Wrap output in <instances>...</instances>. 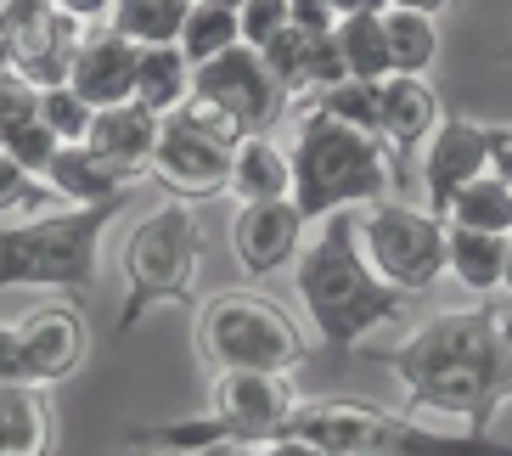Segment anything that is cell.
Returning <instances> with one entry per match:
<instances>
[{"label": "cell", "mask_w": 512, "mask_h": 456, "mask_svg": "<svg viewBox=\"0 0 512 456\" xmlns=\"http://www.w3.org/2000/svg\"><path fill=\"white\" fill-rule=\"evenodd\" d=\"M383 23H389L394 74L428 79V68L439 62V17H422V12H400V6H389V12H383Z\"/></svg>", "instance_id": "obj_25"}, {"label": "cell", "mask_w": 512, "mask_h": 456, "mask_svg": "<svg viewBox=\"0 0 512 456\" xmlns=\"http://www.w3.org/2000/svg\"><path fill=\"white\" fill-rule=\"evenodd\" d=\"M439 124H445V107H439V91L428 85V79L389 74L383 85H377V141L389 147L400 181H406L411 152L428 147Z\"/></svg>", "instance_id": "obj_16"}, {"label": "cell", "mask_w": 512, "mask_h": 456, "mask_svg": "<svg viewBox=\"0 0 512 456\" xmlns=\"http://www.w3.org/2000/svg\"><path fill=\"white\" fill-rule=\"evenodd\" d=\"M6 74H17V68H12V34L0 29V79H6Z\"/></svg>", "instance_id": "obj_42"}, {"label": "cell", "mask_w": 512, "mask_h": 456, "mask_svg": "<svg viewBox=\"0 0 512 456\" xmlns=\"http://www.w3.org/2000/svg\"><path fill=\"white\" fill-rule=\"evenodd\" d=\"M501 288H507V293H512V248H507V282H501Z\"/></svg>", "instance_id": "obj_45"}, {"label": "cell", "mask_w": 512, "mask_h": 456, "mask_svg": "<svg viewBox=\"0 0 512 456\" xmlns=\"http://www.w3.org/2000/svg\"><path fill=\"white\" fill-rule=\"evenodd\" d=\"M445 220L462 226V231H496V237H512V181H501L496 169L479 175V181L451 203Z\"/></svg>", "instance_id": "obj_27"}, {"label": "cell", "mask_w": 512, "mask_h": 456, "mask_svg": "<svg viewBox=\"0 0 512 456\" xmlns=\"http://www.w3.org/2000/svg\"><path fill=\"white\" fill-rule=\"evenodd\" d=\"M361 361L389 366L406 389V417L445 411L473 434L512 400V321L484 299L473 310H439L394 350H361Z\"/></svg>", "instance_id": "obj_1"}, {"label": "cell", "mask_w": 512, "mask_h": 456, "mask_svg": "<svg viewBox=\"0 0 512 456\" xmlns=\"http://www.w3.org/2000/svg\"><path fill=\"white\" fill-rule=\"evenodd\" d=\"M192 350L209 378H220V372H293L310 355V338L276 299L226 288L197 304Z\"/></svg>", "instance_id": "obj_7"}, {"label": "cell", "mask_w": 512, "mask_h": 456, "mask_svg": "<svg viewBox=\"0 0 512 456\" xmlns=\"http://www.w3.org/2000/svg\"><path fill=\"white\" fill-rule=\"evenodd\" d=\"M237 23H242V46L265 51L271 40H282L293 29V0H248L237 12Z\"/></svg>", "instance_id": "obj_32"}, {"label": "cell", "mask_w": 512, "mask_h": 456, "mask_svg": "<svg viewBox=\"0 0 512 456\" xmlns=\"http://www.w3.org/2000/svg\"><path fill=\"white\" fill-rule=\"evenodd\" d=\"M496 169V141L490 124L467 119V113H445V124L434 130L428 152H422V209H434L439 220L451 214V203L462 198L467 186Z\"/></svg>", "instance_id": "obj_13"}, {"label": "cell", "mask_w": 512, "mask_h": 456, "mask_svg": "<svg viewBox=\"0 0 512 456\" xmlns=\"http://www.w3.org/2000/svg\"><path fill=\"white\" fill-rule=\"evenodd\" d=\"M507 68H512V51H507Z\"/></svg>", "instance_id": "obj_46"}, {"label": "cell", "mask_w": 512, "mask_h": 456, "mask_svg": "<svg viewBox=\"0 0 512 456\" xmlns=\"http://www.w3.org/2000/svg\"><path fill=\"white\" fill-rule=\"evenodd\" d=\"M490 141H496V175L512 181V124H490Z\"/></svg>", "instance_id": "obj_39"}, {"label": "cell", "mask_w": 512, "mask_h": 456, "mask_svg": "<svg viewBox=\"0 0 512 456\" xmlns=\"http://www.w3.org/2000/svg\"><path fill=\"white\" fill-rule=\"evenodd\" d=\"M0 6H6V0H0Z\"/></svg>", "instance_id": "obj_48"}, {"label": "cell", "mask_w": 512, "mask_h": 456, "mask_svg": "<svg viewBox=\"0 0 512 456\" xmlns=\"http://www.w3.org/2000/svg\"><path fill=\"white\" fill-rule=\"evenodd\" d=\"M332 17L344 23V17H372V12H389V0H327Z\"/></svg>", "instance_id": "obj_40"}, {"label": "cell", "mask_w": 512, "mask_h": 456, "mask_svg": "<svg viewBox=\"0 0 512 456\" xmlns=\"http://www.w3.org/2000/svg\"><path fill=\"white\" fill-rule=\"evenodd\" d=\"M0 383H23V355H17V321L0 316Z\"/></svg>", "instance_id": "obj_37"}, {"label": "cell", "mask_w": 512, "mask_h": 456, "mask_svg": "<svg viewBox=\"0 0 512 456\" xmlns=\"http://www.w3.org/2000/svg\"><path fill=\"white\" fill-rule=\"evenodd\" d=\"M293 288H299V304L310 310V327H316L327 361L361 355V338L389 327V321H406V304H411L406 293L389 288L372 271V259L361 248V214L355 209L321 220V231L299 254Z\"/></svg>", "instance_id": "obj_2"}, {"label": "cell", "mask_w": 512, "mask_h": 456, "mask_svg": "<svg viewBox=\"0 0 512 456\" xmlns=\"http://www.w3.org/2000/svg\"><path fill=\"white\" fill-rule=\"evenodd\" d=\"M293 29H304V34H338V17H332L327 0H293Z\"/></svg>", "instance_id": "obj_36"}, {"label": "cell", "mask_w": 512, "mask_h": 456, "mask_svg": "<svg viewBox=\"0 0 512 456\" xmlns=\"http://www.w3.org/2000/svg\"><path fill=\"white\" fill-rule=\"evenodd\" d=\"M57 445H62L57 389L0 383V456H57Z\"/></svg>", "instance_id": "obj_18"}, {"label": "cell", "mask_w": 512, "mask_h": 456, "mask_svg": "<svg viewBox=\"0 0 512 456\" xmlns=\"http://www.w3.org/2000/svg\"><path fill=\"white\" fill-rule=\"evenodd\" d=\"M17 355H23V383L57 389L85 366L91 355V333L74 304H40L29 316H17Z\"/></svg>", "instance_id": "obj_14"}, {"label": "cell", "mask_w": 512, "mask_h": 456, "mask_svg": "<svg viewBox=\"0 0 512 456\" xmlns=\"http://www.w3.org/2000/svg\"><path fill=\"white\" fill-rule=\"evenodd\" d=\"M237 203H276V198H293V158L287 147H276L271 136H248L231 158V186H226Z\"/></svg>", "instance_id": "obj_21"}, {"label": "cell", "mask_w": 512, "mask_h": 456, "mask_svg": "<svg viewBox=\"0 0 512 456\" xmlns=\"http://www.w3.org/2000/svg\"><path fill=\"white\" fill-rule=\"evenodd\" d=\"M34 119H40V85H29L23 74H6L0 79V141Z\"/></svg>", "instance_id": "obj_34"}, {"label": "cell", "mask_w": 512, "mask_h": 456, "mask_svg": "<svg viewBox=\"0 0 512 456\" xmlns=\"http://www.w3.org/2000/svg\"><path fill=\"white\" fill-rule=\"evenodd\" d=\"M6 152H12L29 175H40V181H46L51 164H57V152H62V141H57V130H51L46 119H34V124H23V130H12V136H6Z\"/></svg>", "instance_id": "obj_33"}, {"label": "cell", "mask_w": 512, "mask_h": 456, "mask_svg": "<svg viewBox=\"0 0 512 456\" xmlns=\"http://www.w3.org/2000/svg\"><path fill=\"white\" fill-rule=\"evenodd\" d=\"M0 147H6V141H0Z\"/></svg>", "instance_id": "obj_47"}, {"label": "cell", "mask_w": 512, "mask_h": 456, "mask_svg": "<svg viewBox=\"0 0 512 456\" xmlns=\"http://www.w3.org/2000/svg\"><path fill=\"white\" fill-rule=\"evenodd\" d=\"M124 299H119V338L136 333L141 321L164 304H192V282L203 265V226L197 209L181 198H164L152 214H141L124 237Z\"/></svg>", "instance_id": "obj_8"}, {"label": "cell", "mask_w": 512, "mask_h": 456, "mask_svg": "<svg viewBox=\"0 0 512 456\" xmlns=\"http://www.w3.org/2000/svg\"><path fill=\"white\" fill-rule=\"evenodd\" d=\"M242 130L209 102H186L181 113L164 119V136H158V152H152V181L164 186L169 198L181 203H203V198H220L231 186V158L242 147Z\"/></svg>", "instance_id": "obj_9"}, {"label": "cell", "mask_w": 512, "mask_h": 456, "mask_svg": "<svg viewBox=\"0 0 512 456\" xmlns=\"http://www.w3.org/2000/svg\"><path fill=\"white\" fill-rule=\"evenodd\" d=\"M304 220L293 198L276 203H237L231 214V254L248 276H276L282 265H299L304 254Z\"/></svg>", "instance_id": "obj_15"}, {"label": "cell", "mask_w": 512, "mask_h": 456, "mask_svg": "<svg viewBox=\"0 0 512 456\" xmlns=\"http://www.w3.org/2000/svg\"><path fill=\"white\" fill-rule=\"evenodd\" d=\"M192 96L209 102V107H220L242 136H271L276 124L287 119V107H293V96L276 85V74L265 68V57L248 51V46L203 62L197 79H192Z\"/></svg>", "instance_id": "obj_11"}, {"label": "cell", "mask_w": 512, "mask_h": 456, "mask_svg": "<svg viewBox=\"0 0 512 456\" xmlns=\"http://www.w3.org/2000/svg\"><path fill=\"white\" fill-rule=\"evenodd\" d=\"M299 395L287 372H220L209 378V406L175 423L130 428L136 451H220V445H265L282 440Z\"/></svg>", "instance_id": "obj_5"}, {"label": "cell", "mask_w": 512, "mask_h": 456, "mask_svg": "<svg viewBox=\"0 0 512 456\" xmlns=\"http://www.w3.org/2000/svg\"><path fill=\"white\" fill-rule=\"evenodd\" d=\"M124 209H130V198L96 203V209H46V214H34V220L0 226V293L91 288L96 271H102V237Z\"/></svg>", "instance_id": "obj_6"}, {"label": "cell", "mask_w": 512, "mask_h": 456, "mask_svg": "<svg viewBox=\"0 0 512 456\" xmlns=\"http://www.w3.org/2000/svg\"><path fill=\"white\" fill-rule=\"evenodd\" d=\"M130 456H203V451H130Z\"/></svg>", "instance_id": "obj_44"}, {"label": "cell", "mask_w": 512, "mask_h": 456, "mask_svg": "<svg viewBox=\"0 0 512 456\" xmlns=\"http://www.w3.org/2000/svg\"><path fill=\"white\" fill-rule=\"evenodd\" d=\"M158 136H164V119H158V113H147L141 102H119V107H102V113L91 119L85 147H91L96 158H107L119 175L141 181V175L152 169Z\"/></svg>", "instance_id": "obj_19"}, {"label": "cell", "mask_w": 512, "mask_h": 456, "mask_svg": "<svg viewBox=\"0 0 512 456\" xmlns=\"http://www.w3.org/2000/svg\"><path fill=\"white\" fill-rule=\"evenodd\" d=\"M282 434L310 440L332 456H512L507 440H490V434H473V428L445 434V428H428L422 417L383 411L372 400H349V395L299 400Z\"/></svg>", "instance_id": "obj_4"}, {"label": "cell", "mask_w": 512, "mask_h": 456, "mask_svg": "<svg viewBox=\"0 0 512 456\" xmlns=\"http://www.w3.org/2000/svg\"><path fill=\"white\" fill-rule=\"evenodd\" d=\"M0 29L12 34V68L29 85L51 91V85H68L79 62V46H85V23L68 17L57 0H6L0 6Z\"/></svg>", "instance_id": "obj_12"}, {"label": "cell", "mask_w": 512, "mask_h": 456, "mask_svg": "<svg viewBox=\"0 0 512 456\" xmlns=\"http://www.w3.org/2000/svg\"><path fill=\"white\" fill-rule=\"evenodd\" d=\"M40 119L57 130L62 147H74V141L91 136V119H96V107L85 102V96L74 91V85H51V91H40Z\"/></svg>", "instance_id": "obj_31"}, {"label": "cell", "mask_w": 512, "mask_h": 456, "mask_svg": "<svg viewBox=\"0 0 512 456\" xmlns=\"http://www.w3.org/2000/svg\"><path fill=\"white\" fill-rule=\"evenodd\" d=\"M197 6H226V12H242L248 0H197Z\"/></svg>", "instance_id": "obj_43"}, {"label": "cell", "mask_w": 512, "mask_h": 456, "mask_svg": "<svg viewBox=\"0 0 512 456\" xmlns=\"http://www.w3.org/2000/svg\"><path fill=\"white\" fill-rule=\"evenodd\" d=\"M507 248H512V237L451 226V237H445V265H451V276L473 299H490L507 282Z\"/></svg>", "instance_id": "obj_22"}, {"label": "cell", "mask_w": 512, "mask_h": 456, "mask_svg": "<svg viewBox=\"0 0 512 456\" xmlns=\"http://www.w3.org/2000/svg\"><path fill=\"white\" fill-rule=\"evenodd\" d=\"M203 456H332L310 440H265V445H220V451H203Z\"/></svg>", "instance_id": "obj_35"}, {"label": "cell", "mask_w": 512, "mask_h": 456, "mask_svg": "<svg viewBox=\"0 0 512 456\" xmlns=\"http://www.w3.org/2000/svg\"><path fill=\"white\" fill-rule=\"evenodd\" d=\"M192 79L197 68L186 62L181 46H141V68H136V102L158 119L181 113L192 102Z\"/></svg>", "instance_id": "obj_23"}, {"label": "cell", "mask_w": 512, "mask_h": 456, "mask_svg": "<svg viewBox=\"0 0 512 456\" xmlns=\"http://www.w3.org/2000/svg\"><path fill=\"white\" fill-rule=\"evenodd\" d=\"M389 6H400V12H422V17H439V12H451V6H462V0H389Z\"/></svg>", "instance_id": "obj_41"}, {"label": "cell", "mask_w": 512, "mask_h": 456, "mask_svg": "<svg viewBox=\"0 0 512 456\" xmlns=\"http://www.w3.org/2000/svg\"><path fill=\"white\" fill-rule=\"evenodd\" d=\"M299 107H321V113H332L338 124H355V130L377 136V85L372 79H344V85H332V91L310 96V102H299Z\"/></svg>", "instance_id": "obj_29"}, {"label": "cell", "mask_w": 512, "mask_h": 456, "mask_svg": "<svg viewBox=\"0 0 512 456\" xmlns=\"http://www.w3.org/2000/svg\"><path fill=\"white\" fill-rule=\"evenodd\" d=\"M445 237L451 220H439L434 209H411L400 198H383L361 209V248L372 259V271L400 288L406 299L428 293L445 276Z\"/></svg>", "instance_id": "obj_10"}, {"label": "cell", "mask_w": 512, "mask_h": 456, "mask_svg": "<svg viewBox=\"0 0 512 456\" xmlns=\"http://www.w3.org/2000/svg\"><path fill=\"white\" fill-rule=\"evenodd\" d=\"M186 12H192V0H119L113 29L136 46H175L186 29Z\"/></svg>", "instance_id": "obj_26"}, {"label": "cell", "mask_w": 512, "mask_h": 456, "mask_svg": "<svg viewBox=\"0 0 512 456\" xmlns=\"http://www.w3.org/2000/svg\"><path fill=\"white\" fill-rule=\"evenodd\" d=\"M136 68H141V46L136 40H124L113 23L85 34V46H79V62L68 85H74L85 102L102 113V107H119V102H136Z\"/></svg>", "instance_id": "obj_17"}, {"label": "cell", "mask_w": 512, "mask_h": 456, "mask_svg": "<svg viewBox=\"0 0 512 456\" xmlns=\"http://www.w3.org/2000/svg\"><path fill=\"white\" fill-rule=\"evenodd\" d=\"M175 46L186 51L192 68H203V62H214V57H226V51L242 46V23H237V12H226V6H197V0H192L186 29H181Z\"/></svg>", "instance_id": "obj_28"}, {"label": "cell", "mask_w": 512, "mask_h": 456, "mask_svg": "<svg viewBox=\"0 0 512 456\" xmlns=\"http://www.w3.org/2000/svg\"><path fill=\"white\" fill-rule=\"evenodd\" d=\"M46 186L57 192L68 209H96V203H124L130 192H136V181L130 175H119V169L107 164V158H96L85 141H74V147L57 152V164H51Z\"/></svg>", "instance_id": "obj_20"}, {"label": "cell", "mask_w": 512, "mask_h": 456, "mask_svg": "<svg viewBox=\"0 0 512 456\" xmlns=\"http://www.w3.org/2000/svg\"><path fill=\"white\" fill-rule=\"evenodd\" d=\"M287 158H293V203L310 226L383 203L394 175H400L383 141L355 130V124H338L321 107H299Z\"/></svg>", "instance_id": "obj_3"}, {"label": "cell", "mask_w": 512, "mask_h": 456, "mask_svg": "<svg viewBox=\"0 0 512 456\" xmlns=\"http://www.w3.org/2000/svg\"><path fill=\"white\" fill-rule=\"evenodd\" d=\"M68 17H79L85 29H102V23H113V12H119V0H57Z\"/></svg>", "instance_id": "obj_38"}, {"label": "cell", "mask_w": 512, "mask_h": 456, "mask_svg": "<svg viewBox=\"0 0 512 456\" xmlns=\"http://www.w3.org/2000/svg\"><path fill=\"white\" fill-rule=\"evenodd\" d=\"M332 40H338V57H344L349 79H372V85H383V79L394 74L389 23H383V12H372V17H344Z\"/></svg>", "instance_id": "obj_24"}, {"label": "cell", "mask_w": 512, "mask_h": 456, "mask_svg": "<svg viewBox=\"0 0 512 456\" xmlns=\"http://www.w3.org/2000/svg\"><path fill=\"white\" fill-rule=\"evenodd\" d=\"M46 198H51V186H40V175H29L12 152L0 147V220H12V226H17V214L34 220V214H46Z\"/></svg>", "instance_id": "obj_30"}]
</instances>
